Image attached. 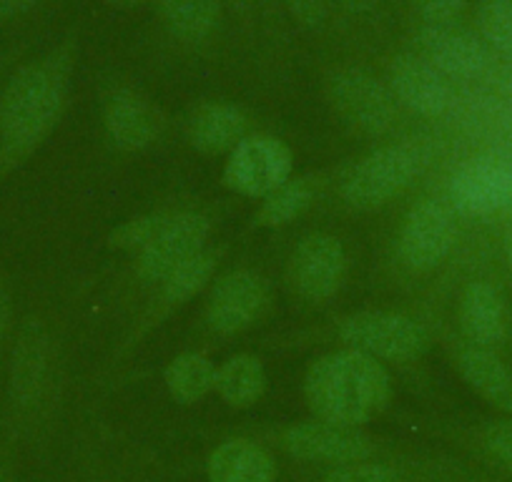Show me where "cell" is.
<instances>
[{"label": "cell", "instance_id": "obj_1", "mask_svg": "<svg viewBox=\"0 0 512 482\" xmlns=\"http://www.w3.org/2000/svg\"><path fill=\"white\" fill-rule=\"evenodd\" d=\"M68 56L21 68L0 96V166L26 159L56 126L66 103Z\"/></svg>", "mask_w": 512, "mask_h": 482}, {"label": "cell", "instance_id": "obj_2", "mask_svg": "<svg viewBox=\"0 0 512 482\" xmlns=\"http://www.w3.org/2000/svg\"><path fill=\"white\" fill-rule=\"evenodd\" d=\"M304 395L317 420L359 427L390 405L392 380L377 359L347 349L309 367Z\"/></svg>", "mask_w": 512, "mask_h": 482}, {"label": "cell", "instance_id": "obj_3", "mask_svg": "<svg viewBox=\"0 0 512 482\" xmlns=\"http://www.w3.org/2000/svg\"><path fill=\"white\" fill-rule=\"evenodd\" d=\"M425 159L427 154L420 146H384L359 161L352 174L344 179V199L359 209L387 204L412 184V179L425 166Z\"/></svg>", "mask_w": 512, "mask_h": 482}, {"label": "cell", "instance_id": "obj_4", "mask_svg": "<svg viewBox=\"0 0 512 482\" xmlns=\"http://www.w3.org/2000/svg\"><path fill=\"white\" fill-rule=\"evenodd\" d=\"M279 447L289 457L312 465H352L377 460L379 445L359 427L332 425V422H302L279 432Z\"/></svg>", "mask_w": 512, "mask_h": 482}, {"label": "cell", "instance_id": "obj_5", "mask_svg": "<svg viewBox=\"0 0 512 482\" xmlns=\"http://www.w3.org/2000/svg\"><path fill=\"white\" fill-rule=\"evenodd\" d=\"M339 334L357 352L392 362H410L430 347V332L397 312H359L342 324Z\"/></svg>", "mask_w": 512, "mask_h": 482}, {"label": "cell", "instance_id": "obj_6", "mask_svg": "<svg viewBox=\"0 0 512 482\" xmlns=\"http://www.w3.org/2000/svg\"><path fill=\"white\" fill-rule=\"evenodd\" d=\"M292 169V151L282 141L272 136H246L226 161L224 181L236 194L259 199L287 184Z\"/></svg>", "mask_w": 512, "mask_h": 482}, {"label": "cell", "instance_id": "obj_7", "mask_svg": "<svg viewBox=\"0 0 512 482\" xmlns=\"http://www.w3.org/2000/svg\"><path fill=\"white\" fill-rule=\"evenodd\" d=\"M329 96L339 116L352 129L367 136H379L390 131L395 121V98L382 83L369 73L347 68L334 73L329 81Z\"/></svg>", "mask_w": 512, "mask_h": 482}, {"label": "cell", "instance_id": "obj_8", "mask_svg": "<svg viewBox=\"0 0 512 482\" xmlns=\"http://www.w3.org/2000/svg\"><path fill=\"white\" fill-rule=\"evenodd\" d=\"M452 204L467 216H490L512 206V166L477 156L457 169L450 184Z\"/></svg>", "mask_w": 512, "mask_h": 482}, {"label": "cell", "instance_id": "obj_9", "mask_svg": "<svg viewBox=\"0 0 512 482\" xmlns=\"http://www.w3.org/2000/svg\"><path fill=\"white\" fill-rule=\"evenodd\" d=\"M209 221L199 214H179L161 221L154 239L141 249L139 274L146 282H161L176 267L204 249Z\"/></svg>", "mask_w": 512, "mask_h": 482}, {"label": "cell", "instance_id": "obj_10", "mask_svg": "<svg viewBox=\"0 0 512 482\" xmlns=\"http://www.w3.org/2000/svg\"><path fill=\"white\" fill-rule=\"evenodd\" d=\"M455 244V221L437 201H422L407 214L400 234L402 262L415 272L435 269Z\"/></svg>", "mask_w": 512, "mask_h": 482}, {"label": "cell", "instance_id": "obj_11", "mask_svg": "<svg viewBox=\"0 0 512 482\" xmlns=\"http://www.w3.org/2000/svg\"><path fill=\"white\" fill-rule=\"evenodd\" d=\"M269 307V287L254 272H231L216 282L209 299V324L221 334L251 327Z\"/></svg>", "mask_w": 512, "mask_h": 482}, {"label": "cell", "instance_id": "obj_12", "mask_svg": "<svg viewBox=\"0 0 512 482\" xmlns=\"http://www.w3.org/2000/svg\"><path fill=\"white\" fill-rule=\"evenodd\" d=\"M48 367H51V344L46 329L38 322H28L21 329L11 362V400L23 415L38 410L48 387Z\"/></svg>", "mask_w": 512, "mask_h": 482}, {"label": "cell", "instance_id": "obj_13", "mask_svg": "<svg viewBox=\"0 0 512 482\" xmlns=\"http://www.w3.org/2000/svg\"><path fill=\"white\" fill-rule=\"evenodd\" d=\"M344 264H347V254H344L342 241L329 234H312L294 252V284L307 299L322 302L332 297L342 284Z\"/></svg>", "mask_w": 512, "mask_h": 482}, {"label": "cell", "instance_id": "obj_14", "mask_svg": "<svg viewBox=\"0 0 512 482\" xmlns=\"http://www.w3.org/2000/svg\"><path fill=\"white\" fill-rule=\"evenodd\" d=\"M390 83L395 98L420 116H440L450 106L452 91L447 78L415 53H405L392 63Z\"/></svg>", "mask_w": 512, "mask_h": 482}, {"label": "cell", "instance_id": "obj_15", "mask_svg": "<svg viewBox=\"0 0 512 482\" xmlns=\"http://www.w3.org/2000/svg\"><path fill=\"white\" fill-rule=\"evenodd\" d=\"M422 58L430 61L442 76L477 78L487 68V48L472 33L455 31L452 26H425L417 38Z\"/></svg>", "mask_w": 512, "mask_h": 482}, {"label": "cell", "instance_id": "obj_16", "mask_svg": "<svg viewBox=\"0 0 512 482\" xmlns=\"http://www.w3.org/2000/svg\"><path fill=\"white\" fill-rule=\"evenodd\" d=\"M209 482H277V460L254 440H226L206 462Z\"/></svg>", "mask_w": 512, "mask_h": 482}, {"label": "cell", "instance_id": "obj_17", "mask_svg": "<svg viewBox=\"0 0 512 482\" xmlns=\"http://www.w3.org/2000/svg\"><path fill=\"white\" fill-rule=\"evenodd\" d=\"M106 129L118 149H144L161 131L159 111L134 91L113 93L106 106Z\"/></svg>", "mask_w": 512, "mask_h": 482}, {"label": "cell", "instance_id": "obj_18", "mask_svg": "<svg viewBox=\"0 0 512 482\" xmlns=\"http://www.w3.org/2000/svg\"><path fill=\"white\" fill-rule=\"evenodd\" d=\"M460 327L475 347H492L505 337V302L492 284L472 282L462 292Z\"/></svg>", "mask_w": 512, "mask_h": 482}, {"label": "cell", "instance_id": "obj_19", "mask_svg": "<svg viewBox=\"0 0 512 482\" xmlns=\"http://www.w3.org/2000/svg\"><path fill=\"white\" fill-rule=\"evenodd\" d=\"M462 377L492 407L512 412V370L485 347H465L457 357Z\"/></svg>", "mask_w": 512, "mask_h": 482}, {"label": "cell", "instance_id": "obj_20", "mask_svg": "<svg viewBox=\"0 0 512 482\" xmlns=\"http://www.w3.org/2000/svg\"><path fill=\"white\" fill-rule=\"evenodd\" d=\"M246 116L229 103H209L194 113L189 124V141L206 154L234 151L246 139Z\"/></svg>", "mask_w": 512, "mask_h": 482}, {"label": "cell", "instance_id": "obj_21", "mask_svg": "<svg viewBox=\"0 0 512 482\" xmlns=\"http://www.w3.org/2000/svg\"><path fill=\"white\" fill-rule=\"evenodd\" d=\"M214 390L219 392L226 405L244 410V407L259 402V397L264 395L267 372H264L262 362L251 354H236L216 370Z\"/></svg>", "mask_w": 512, "mask_h": 482}, {"label": "cell", "instance_id": "obj_22", "mask_svg": "<svg viewBox=\"0 0 512 482\" xmlns=\"http://www.w3.org/2000/svg\"><path fill=\"white\" fill-rule=\"evenodd\" d=\"M161 13L171 36L196 43L216 28L219 0H161Z\"/></svg>", "mask_w": 512, "mask_h": 482}, {"label": "cell", "instance_id": "obj_23", "mask_svg": "<svg viewBox=\"0 0 512 482\" xmlns=\"http://www.w3.org/2000/svg\"><path fill=\"white\" fill-rule=\"evenodd\" d=\"M166 385H169L171 397L181 405H194L204 400L216 385V370L209 359L201 354H181L166 370Z\"/></svg>", "mask_w": 512, "mask_h": 482}, {"label": "cell", "instance_id": "obj_24", "mask_svg": "<svg viewBox=\"0 0 512 482\" xmlns=\"http://www.w3.org/2000/svg\"><path fill=\"white\" fill-rule=\"evenodd\" d=\"M317 194V179L312 176H302V179L287 181L279 186L274 194L267 196L264 206L256 214V224L259 226H284L299 214L309 209Z\"/></svg>", "mask_w": 512, "mask_h": 482}, {"label": "cell", "instance_id": "obj_25", "mask_svg": "<svg viewBox=\"0 0 512 482\" xmlns=\"http://www.w3.org/2000/svg\"><path fill=\"white\" fill-rule=\"evenodd\" d=\"M216 259H219V254L209 252V249H201V252L194 254L189 262L176 267L174 272L164 279L166 302L181 304L186 302V299L194 297V294L209 282L211 274H214Z\"/></svg>", "mask_w": 512, "mask_h": 482}, {"label": "cell", "instance_id": "obj_26", "mask_svg": "<svg viewBox=\"0 0 512 482\" xmlns=\"http://www.w3.org/2000/svg\"><path fill=\"white\" fill-rule=\"evenodd\" d=\"M319 482H415V475L405 465L377 457V460L327 467L319 475Z\"/></svg>", "mask_w": 512, "mask_h": 482}, {"label": "cell", "instance_id": "obj_27", "mask_svg": "<svg viewBox=\"0 0 512 482\" xmlns=\"http://www.w3.org/2000/svg\"><path fill=\"white\" fill-rule=\"evenodd\" d=\"M477 23L482 38L512 58V0H482Z\"/></svg>", "mask_w": 512, "mask_h": 482}, {"label": "cell", "instance_id": "obj_28", "mask_svg": "<svg viewBox=\"0 0 512 482\" xmlns=\"http://www.w3.org/2000/svg\"><path fill=\"white\" fill-rule=\"evenodd\" d=\"M477 447L500 470L512 472V420H497L482 427L475 437Z\"/></svg>", "mask_w": 512, "mask_h": 482}, {"label": "cell", "instance_id": "obj_29", "mask_svg": "<svg viewBox=\"0 0 512 482\" xmlns=\"http://www.w3.org/2000/svg\"><path fill=\"white\" fill-rule=\"evenodd\" d=\"M161 221L164 216H141V219L126 221L111 234V244L118 249H144L159 231Z\"/></svg>", "mask_w": 512, "mask_h": 482}, {"label": "cell", "instance_id": "obj_30", "mask_svg": "<svg viewBox=\"0 0 512 482\" xmlns=\"http://www.w3.org/2000/svg\"><path fill=\"white\" fill-rule=\"evenodd\" d=\"M465 0H420V13L427 26H452L460 18Z\"/></svg>", "mask_w": 512, "mask_h": 482}, {"label": "cell", "instance_id": "obj_31", "mask_svg": "<svg viewBox=\"0 0 512 482\" xmlns=\"http://www.w3.org/2000/svg\"><path fill=\"white\" fill-rule=\"evenodd\" d=\"M289 11L302 26L317 28L322 26L329 11V0H287Z\"/></svg>", "mask_w": 512, "mask_h": 482}, {"label": "cell", "instance_id": "obj_32", "mask_svg": "<svg viewBox=\"0 0 512 482\" xmlns=\"http://www.w3.org/2000/svg\"><path fill=\"white\" fill-rule=\"evenodd\" d=\"M38 0H0V23L11 21V18L21 16L28 8L36 6Z\"/></svg>", "mask_w": 512, "mask_h": 482}, {"label": "cell", "instance_id": "obj_33", "mask_svg": "<svg viewBox=\"0 0 512 482\" xmlns=\"http://www.w3.org/2000/svg\"><path fill=\"white\" fill-rule=\"evenodd\" d=\"M8 329H11V297H8L6 287L0 284V342L6 339Z\"/></svg>", "mask_w": 512, "mask_h": 482}, {"label": "cell", "instance_id": "obj_34", "mask_svg": "<svg viewBox=\"0 0 512 482\" xmlns=\"http://www.w3.org/2000/svg\"><path fill=\"white\" fill-rule=\"evenodd\" d=\"M342 3L344 8H349L352 13H367L379 6V0H342Z\"/></svg>", "mask_w": 512, "mask_h": 482}, {"label": "cell", "instance_id": "obj_35", "mask_svg": "<svg viewBox=\"0 0 512 482\" xmlns=\"http://www.w3.org/2000/svg\"><path fill=\"white\" fill-rule=\"evenodd\" d=\"M108 6H116V8H136L141 6V3H146V0H106Z\"/></svg>", "mask_w": 512, "mask_h": 482}, {"label": "cell", "instance_id": "obj_36", "mask_svg": "<svg viewBox=\"0 0 512 482\" xmlns=\"http://www.w3.org/2000/svg\"><path fill=\"white\" fill-rule=\"evenodd\" d=\"M0 482H13V472L6 465V460H0Z\"/></svg>", "mask_w": 512, "mask_h": 482}, {"label": "cell", "instance_id": "obj_37", "mask_svg": "<svg viewBox=\"0 0 512 482\" xmlns=\"http://www.w3.org/2000/svg\"><path fill=\"white\" fill-rule=\"evenodd\" d=\"M507 262H510L512 267V236H510V244H507Z\"/></svg>", "mask_w": 512, "mask_h": 482}, {"label": "cell", "instance_id": "obj_38", "mask_svg": "<svg viewBox=\"0 0 512 482\" xmlns=\"http://www.w3.org/2000/svg\"><path fill=\"white\" fill-rule=\"evenodd\" d=\"M234 3H236V0H234Z\"/></svg>", "mask_w": 512, "mask_h": 482}]
</instances>
